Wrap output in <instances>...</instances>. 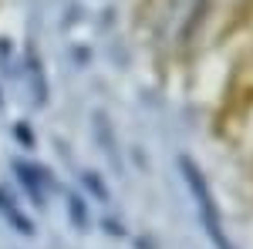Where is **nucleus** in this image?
Instances as JSON below:
<instances>
[{
    "instance_id": "4",
    "label": "nucleus",
    "mask_w": 253,
    "mask_h": 249,
    "mask_svg": "<svg viewBox=\"0 0 253 249\" xmlns=\"http://www.w3.org/2000/svg\"><path fill=\"white\" fill-rule=\"evenodd\" d=\"M27 64H31V81H34V95H38V105H44L47 91H44V71H41L38 54H27Z\"/></svg>"
},
{
    "instance_id": "2",
    "label": "nucleus",
    "mask_w": 253,
    "mask_h": 249,
    "mask_svg": "<svg viewBox=\"0 0 253 249\" xmlns=\"http://www.w3.org/2000/svg\"><path fill=\"white\" fill-rule=\"evenodd\" d=\"M14 169H17V175H20V182H24V185H27V192H31V199H34V202H44V175L38 172V169H34V165H31V162H17V165H14Z\"/></svg>"
},
{
    "instance_id": "1",
    "label": "nucleus",
    "mask_w": 253,
    "mask_h": 249,
    "mask_svg": "<svg viewBox=\"0 0 253 249\" xmlns=\"http://www.w3.org/2000/svg\"><path fill=\"white\" fill-rule=\"evenodd\" d=\"M179 169H182V175H186V182H189V189H193V195H196V202H199V215H203V222H206V232L213 236V243L219 249H233V246H230V239H226V232H223V226H219L216 202H213V195H210L206 175L199 172V165H196L189 155L179 158Z\"/></svg>"
},
{
    "instance_id": "7",
    "label": "nucleus",
    "mask_w": 253,
    "mask_h": 249,
    "mask_svg": "<svg viewBox=\"0 0 253 249\" xmlns=\"http://www.w3.org/2000/svg\"><path fill=\"white\" fill-rule=\"evenodd\" d=\"M14 135H17V142H24V145H34V135H31V128L20 121V125H14Z\"/></svg>"
},
{
    "instance_id": "6",
    "label": "nucleus",
    "mask_w": 253,
    "mask_h": 249,
    "mask_svg": "<svg viewBox=\"0 0 253 249\" xmlns=\"http://www.w3.org/2000/svg\"><path fill=\"white\" fill-rule=\"evenodd\" d=\"M84 182H88V189L95 192L98 199H108V189H105V185H101V178H98L95 172H84Z\"/></svg>"
},
{
    "instance_id": "5",
    "label": "nucleus",
    "mask_w": 253,
    "mask_h": 249,
    "mask_svg": "<svg viewBox=\"0 0 253 249\" xmlns=\"http://www.w3.org/2000/svg\"><path fill=\"white\" fill-rule=\"evenodd\" d=\"M68 209H71V222L75 226H88V212H84V202H81L78 195L68 199Z\"/></svg>"
},
{
    "instance_id": "3",
    "label": "nucleus",
    "mask_w": 253,
    "mask_h": 249,
    "mask_svg": "<svg viewBox=\"0 0 253 249\" xmlns=\"http://www.w3.org/2000/svg\"><path fill=\"white\" fill-rule=\"evenodd\" d=\"M0 212H3V215H7V219H10V222H14L20 232H27V236L34 232V226H31V222H27V219H24V215L17 212V206L10 202V195H7L3 189H0Z\"/></svg>"
}]
</instances>
